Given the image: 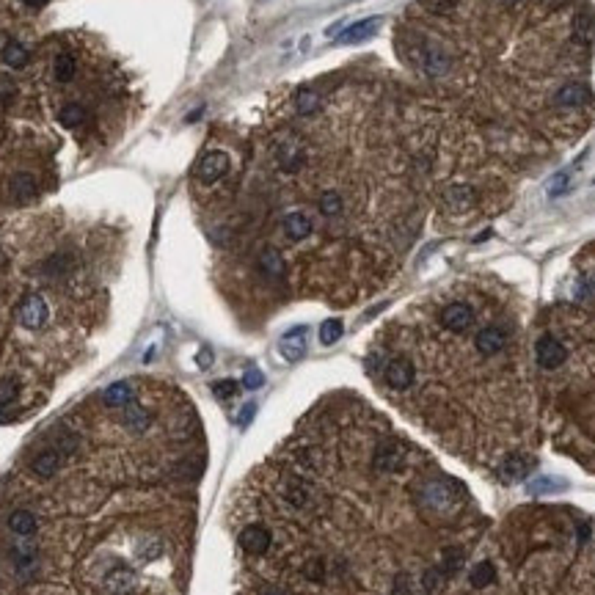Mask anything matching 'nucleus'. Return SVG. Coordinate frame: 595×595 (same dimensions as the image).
I'll list each match as a JSON object with an SVG mask.
<instances>
[{
    "instance_id": "obj_1",
    "label": "nucleus",
    "mask_w": 595,
    "mask_h": 595,
    "mask_svg": "<svg viewBox=\"0 0 595 595\" xmlns=\"http://www.w3.org/2000/svg\"><path fill=\"white\" fill-rule=\"evenodd\" d=\"M565 358H568V350H565V345L559 339H554L551 334H546V336L537 339V345H535V361H537L540 369H559L565 364Z\"/></svg>"
},
{
    "instance_id": "obj_2",
    "label": "nucleus",
    "mask_w": 595,
    "mask_h": 595,
    "mask_svg": "<svg viewBox=\"0 0 595 595\" xmlns=\"http://www.w3.org/2000/svg\"><path fill=\"white\" fill-rule=\"evenodd\" d=\"M383 377H386V383L391 386V388H397V391H406L414 380H417V366L411 364V358H391L386 366H383Z\"/></svg>"
},
{
    "instance_id": "obj_3",
    "label": "nucleus",
    "mask_w": 595,
    "mask_h": 595,
    "mask_svg": "<svg viewBox=\"0 0 595 595\" xmlns=\"http://www.w3.org/2000/svg\"><path fill=\"white\" fill-rule=\"evenodd\" d=\"M226 171H229V154L226 152H207L202 157V163H198V168H196V176L205 185H213V182L224 179Z\"/></svg>"
},
{
    "instance_id": "obj_4",
    "label": "nucleus",
    "mask_w": 595,
    "mask_h": 595,
    "mask_svg": "<svg viewBox=\"0 0 595 595\" xmlns=\"http://www.w3.org/2000/svg\"><path fill=\"white\" fill-rule=\"evenodd\" d=\"M441 325H444L447 331H452V334L469 331V328L474 325V312H471V306L463 303V301H455V303L444 306V312H441Z\"/></svg>"
},
{
    "instance_id": "obj_5",
    "label": "nucleus",
    "mask_w": 595,
    "mask_h": 595,
    "mask_svg": "<svg viewBox=\"0 0 595 595\" xmlns=\"http://www.w3.org/2000/svg\"><path fill=\"white\" fill-rule=\"evenodd\" d=\"M474 347L480 355H499L507 347V334L499 325H485L474 336Z\"/></svg>"
},
{
    "instance_id": "obj_6",
    "label": "nucleus",
    "mask_w": 595,
    "mask_h": 595,
    "mask_svg": "<svg viewBox=\"0 0 595 595\" xmlns=\"http://www.w3.org/2000/svg\"><path fill=\"white\" fill-rule=\"evenodd\" d=\"M270 543H273L270 529L262 526V524H248V526L240 532V548H243L246 554L259 557V554H265V551L270 548Z\"/></svg>"
},
{
    "instance_id": "obj_7",
    "label": "nucleus",
    "mask_w": 595,
    "mask_h": 595,
    "mask_svg": "<svg viewBox=\"0 0 595 595\" xmlns=\"http://www.w3.org/2000/svg\"><path fill=\"white\" fill-rule=\"evenodd\" d=\"M47 303H45V298L42 295H28L23 303H20V323L25 325V328H31V331H36V328H42L45 323H47Z\"/></svg>"
},
{
    "instance_id": "obj_8",
    "label": "nucleus",
    "mask_w": 595,
    "mask_h": 595,
    "mask_svg": "<svg viewBox=\"0 0 595 595\" xmlns=\"http://www.w3.org/2000/svg\"><path fill=\"white\" fill-rule=\"evenodd\" d=\"M455 499H458V493H455L450 485H444V482H428V485L422 488V502H425V507H430V510L444 513V510H450V507L455 504Z\"/></svg>"
},
{
    "instance_id": "obj_9",
    "label": "nucleus",
    "mask_w": 595,
    "mask_h": 595,
    "mask_svg": "<svg viewBox=\"0 0 595 595\" xmlns=\"http://www.w3.org/2000/svg\"><path fill=\"white\" fill-rule=\"evenodd\" d=\"M403 460H406V452H403L400 444H394V441H383L375 450V458H372L377 471H397L403 466Z\"/></svg>"
},
{
    "instance_id": "obj_10",
    "label": "nucleus",
    "mask_w": 595,
    "mask_h": 595,
    "mask_svg": "<svg viewBox=\"0 0 595 595\" xmlns=\"http://www.w3.org/2000/svg\"><path fill=\"white\" fill-rule=\"evenodd\" d=\"M135 590V573L127 565H116L113 570L105 573V592L110 595H127Z\"/></svg>"
},
{
    "instance_id": "obj_11",
    "label": "nucleus",
    "mask_w": 595,
    "mask_h": 595,
    "mask_svg": "<svg viewBox=\"0 0 595 595\" xmlns=\"http://www.w3.org/2000/svg\"><path fill=\"white\" fill-rule=\"evenodd\" d=\"M590 102V89L584 83H565L554 91V105L557 108H579Z\"/></svg>"
},
{
    "instance_id": "obj_12",
    "label": "nucleus",
    "mask_w": 595,
    "mask_h": 595,
    "mask_svg": "<svg viewBox=\"0 0 595 595\" xmlns=\"http://www.w3.org/2000/svg\"><path fill=\"white\" fill-rule=\"evenodd\" d=\"M444 198H447V207L452 213H466L469 207H474L477 202V193L471 185H450L444 190Z\"/></svg>"
},
{
    "instance_id": "obj_13",
    "label": "nucleus",
    "mask_w": 595,
    "mask_h": 595,
    "mask_svg": "<svg viewBox=\"0 0 595 595\" xmlns=\"http://www.w3.org/2000/svg\"><path fill=\"white\" fill-rule=\"evenodd\" d=\"M61 463H64V455H61L58 450H45V452H39V455L31 460V471H34L36 477H42V480H50V477L58 474Z\"/></svg>"
},
{
    "instance_id": "obj_14",
    "label": "nucleus",
    "mask_w": 595,
    "mask_h": 595,
    "mask_svg": "<svg viewBox=\"0 0 595 595\" xmlns=\"http://www.w3.org/2000/svg\"><path fill=\"white\" fill-rule=\"evenodd\" d=\"M9 193L17 205H28L36 198V179L31 174H14L9 182Z\"/></svg>"
},
{
    "instance_id": "obj_15",
    "label": "nucleus",
    "mask_w": 595,
    "mask_h": 595,
    "mask_svg": "<svg viewBox=\"0 0 595 595\" xmlns=\"http://www.w3.org/2000/svg\"><path fill=\"white\" fill-rule=\"evenodd\" d=\"M279 350H281V355H284L287 361H298V358L306 353V328H292V331H287L284 339H281V345H279Z\"/></svg>"
},
{
    "instance_id": "obj_16",
    "label": "nucleus",
    "mask_w": 595,
    "mask_h": 595,
    "mask_svg": "<svg viewBox=\"0 0 595 595\" xmlns=\"http://www.w3.org/2000/svg\"><path fill=\"white\" fill-rule=\"evenodd\" d=\"M529 471H532V460L524 458V455H510V458L502 463V469H499L502 480H507V482H518V480H524Z\"/></svg>"
},
{
    "instance_id": "obj_17",
    "label": "nucleus",
    "mask_w": 595,
    "mask_h": 595,
    "mask_svg": "<svg viewBox=\"0 0 595 595\" xmlns=\"http://www.w3.org/2000/svg\"><path fill=\"white\" fill-rule=\"evenodd\" d=\"M284 232H287V237L290 240H306L309 235H312V218L306 215V213H290L287 218H284Z\"/></svg>"
},
{
    "instance_id": "obj_18",
    "label": "nucleus",
    "mask_w": 595,
    "mask_h": 595,
    "mask_svg": "<svg viewBox=\"0 0 595 595\" xmlns=\"http://www.w3.org/2000/svg\"><path fill=\"white\" fill-rule=\"evenodd\" d=\"M380 28V20L377 17H369V20H361V23H355V25H350L342 36H339V42H345V45H353V42H364V39H369L375 31Z\"/></svg>"
},
{
    "instance_id": "obj_19",
    "label": "nucleus",
    "mask_w": 595,
    "mask_h": 595,
    "mask_svg": "<svg viewBox=\"0 0 595 595\" xmlns=\"http://www.w3.org/2000/svg\"><path fill=\"white\" fill-rule=\"evenodd\" d=\"M9 529H12L14 535H20V537H31V535L36 532V518H34V513H28V510H14V513L9 515Z\"/></svg>"
},
{
    "instance_id": "obj_20",
    "label": "nucleus",
    "mask_w": 595,
    "mask_h": 595,
    "mask_svg": "<svg viewBox=\"0 0 595 595\" xmlns=\"http://www.w3.org/2000/svg\"><path fill=\"white\" fill-rule=\"evenodd\" d=\"M132 403V386L130 383H113V386H108V391H105V406H110V408H124V406H130Z\"/></svg>"
},
{
    "instance_id": "obj_21",
    "label": "nucleus",
    "mask_w": 595,
    "mask_h": 595,
    "mask_svg": "<svg viewBox=\"0 0 595 595\" xmlns=\"http://www.w3.org/2000/svg\"><path fill=\"white\" fill-rule=\"evenodd\" d=\"M259 268L268 273V276H273V279H281L284 276V257H281V251L279 248H265L262 254H259Z\"/></svg>"
},
{
    "instance_id": "obj_22",
    "label": "nucleus",
    "mask_w": 595,
    "mask_h": 595,
    "mask_svg": "<svg viewBox=\"0 0 595 595\" xmlns=\"http://www.w3.org/2000/svg\"><path fill=\"white\" fill-rule=\"evenodd\" d=\"M149 414L141 408V406H135V403H130V406H124V428H130L132 433H143L146 428H149Z\"/></svg>"
},
{
    "instance_id": "obj_23",
    "label": "nucleus",
    "mask_w": 595,
    "mask_h": 595,
    "mask_svg": "<svg viewBox=\"0 0 595 595\" xmlns=\"http://www.w3.org/2000/svg\"><path fill=\"white\" fill-rule=\"evenodd\" d=\"M469 581H471V587H477V590H482V587H488V584H493L496 581V568L485 559V562H477L474 568H471V576H469Z\"/></svg>"
},
{
    "instance_id": "obj_24",
    "label": "nucleus",
    "mask_w": 595,
    "mask_h": 595,
    "mask_svg": "<svg viewBox=\"0 0 595 595\" xmlns=\"http://www.w3.org/2000/svg\"><path fill=\"white\" fill-rule=\"evenodd\" d=\"M317 207H320V213H323L325 218H334V215H339V213H342L345 202H342V196H339L336 190H325V193L320 196Z\"/></svg>"
},
{
    "instance_id": "obj_25",
    "label": "nucleus",
    "mask_w": 595,
    "mask_h": 595,
    "mask_svg": "<svg viewBox=\"0 0 595 595\" xmlns=\"http://www.w3.org/2000/svg\"><path fill=\"white\" fill-rule=\"evenodd\" d=\"M20 394V380L17 377H3L0 380V417H3V408H9Z\"/></svg>"
},
{
    "instance_id": "obj_26",
    "label": "nucleus",
    "mask_w": 595,
    "mask_h": 595,
    "mask_svg": "<svg viewBox=\"0 0 595 595\" xmlns=\"http://www.w3.org/2000/svg\"><path fill=\"white\" fill-rule=\"evenodd\" d=\"M573 36L576 39H581V42H590L592 36H595V23H592V17L590 14H576L573 17Z\"/></svg>"
},
{
    "instance_id": "obj_27",
    "label": "nucleus",
    "mask_w": 595,
    "mask_h": 595,
    "mask_svg": "<svg viewBox=\"0 0 595 595\" xmlns=\"http://www.w3.org/2000/svg\"><path fill=\"white\" fill-rule=\"evenodd\" d=\"M284 496H287V502L292 507H303L309 502V488L303 482H298V480H290L287 488H284Z\"/></svg>"
},
{
    "instance_id": "obj_28",
    "label": "nucleus",
    "mask_w": 595,
    "mask_h": 595,
    "mask_svg": "<svg viewBox=\"0 0 595 595\" xmlns=\"http://www.w3.org/2000/svg\"><path fill=\"white\" fill-rule=\"evenodd\" d=\"M83 119H86V110H83V105H64L61 110H58V121L64 124V127H78V124H83Z\"/></svg>"
},
{
    "instance_id": "obj_29",
    "label": "nucleus",
    "mask_w": 595,
    "mask_h": 595,
    "mask_svg": "<svg viewBox=\"0 0 595 595\" xmlns=\"http://www.w3.org/2000/svg\"><path fill=\"white\" fill-rule=\"evenodd\" d=\"M3 61L9 64V67H25L28 64V50L23 47V45H17V42H9L6 45V50H3Z\"/></svg>"
},
{
    "instance_id": "obj_30",
    "label": "nucleus",
    "mask_w": 595,
    "mask_h": 595,
    "mask_svg": "<svg viewBox=\"0 0 595 595\" xmlns=\"http://www.w3.org/2000/svg\"><path fill=\"white\" fill-rule=\"evenodd\" d=\"M342 331H345L342 320H325V323L320 325V342H323V345H334V342L342 339Z\"/></svg>"
},
{
    "instance_id": "obj_31",
    "label": "nucleus",
    "mask_w": 595,
    "mask_h": 595,
    "mask_svg": "<svg viewBox=\"0 0 595 595\" xmlns=\"http://www.w3.org/2000/svg\"><path fill=\"white\" fill-rule=\"evenodd\" d=\"M75 69H78V64H75L72 56H58L56 58V78H58V83H69L75 78Z\"/></svg>"
},
{
    "instance_id": "obj_32",
    "label": "nucleus",
    "mask_w": 595,
    "mask_h": 595,
    "mask_svg": "<svg viewBox=\"0 0 595 595\" xmlns=\"http://www.w3.org/2000/svg\"><path fill=\"white\" fill-rule=\"evenodd\" d=\"M295 105H298V113H314L320 108V97H317V91L303 89V91H298Z\"/></svg>"
},
{
    "instance_id": "obj_33",
    "label": "nucleus",
    "mask_w": 595,
    "mask_h": 595,
    "mask_svg": "<svg viewBox=\"0 0 595 595\" xmlns=\"http://www.w3.org/2000/svg\"><path fill=\"white\" fill-rule=\"evenodd\" d=\"M422 584H425V590H428L430 595H436V592L441 590V584H444V570H439V568H430V570H425V576H422Z\"/></svg>"
},
{
    "instance_id": "obj_34",
    "label": "nucleus",
    "mask_w": 595,
    "mask_h": 595,
    "mask_svg": "<svg viewBox=\"0 0 595 595\" xmlns=\"http://www.w3.org/2000/svg\"><path fill=\"white\" fill-rule=\"evenodd\" d=\"M458 0H422V6L430 12V14H450L455 9Z\"/></svg>"
},
{
    "instance_id": "obj_35",
    "label": "nucleus",
    "mask_w": 595,
    "mask_h": 595,
    "mask_svg": "<svg viewBox=\"0 0 595 595\" xmlns=\"http://www.w3.org/2000/svg\"><path fill=\"white\" fill-rule=\"evenodd\" d=\"M160 551H163V546H160L157 537L141 540V546H138V557H141V559H154V557H160Z\"/></svg>"
},
{
    "instance_id": "obj_36",
    "label": "nucleus",
    "mask_w": 595,
    "mask_h": 595,
    "mask_svg": "<svg viewBox=\"0 0 595 595\" xmlns=\"http://www.w3.org/2000/svg\"><path fill=\"white\" fill-rule=\"evenodd\" d=\"M460 562H463V554L458 548H447L444 551V573H455L460 568Z\"/></svg>"
},
{
    "instance_id": "obj_37",
    "label": "nucleus",
    "mask_w": 595,
    "mask_h": 595,
    "mask_svg": "<svg viewBox=\"0 0 595 595\" xmlns=\"http://www.w3.org/2000/svg\"><path fill=\"white\" fill-rule=\"evenodd\" d=\"M213 391L226 400V397L237 394V383H235V380H218V383H213Z\"/></svg>"
},
{
    "instance_id": "obj_38",
    "label": "nucleus",
    "mask_w": 595,
    "mask_h": 595,
    "mask_svg": "<svg viewBox=\"0 0 595 595\" xmlns=\"http://www.w3.org/2000/svg\"><path fill=\"white\" fill-rule=\"evenodd\" d=\"M265 383V375L259 372V369H248L246 375H243V386L246 388H259Z\"/></svg>"
},
{
    "instance_id": "obj_39",
    "label": "nucleus",
    "mask_w": 595,
    "mask_h": 595,
    "mask_svg": "<svg viewBox=\"0 0 595 595\" xmlns=\"http://www.w3.org/2000/svg\"><path fill=\"white\" fill-rule=\"evenodd\" d=\"M323 576H325L323 562H320V559H312V562L306 565V579H312V581H323Z\"/></svg>"
},
{
    "instance_id": "obj_40",
    "label": "nucleus",
    "mask_w": 595,
    "mask_h": 595,
    "mask_svg": "<svg viewBox=\"0 0 595 595\" xmlns=\"http://www.w3.org/2000/svg\"><path fill=\"white\" fill-rule=\"evenodd\" d=\"M391 595H414V592H411V587H408V576H406V573H400V576L394 579Z\"/></svg>"
},
{
    "instance_id": "obj_41",
    "label": "nucleus",
    "mask_w": 595,
    "mask_h": 595,
    "mask_svg": "<svg viewBox=\"0 0 595 595\" xmlns=\"http://www.w3.org/2000/svg\"><path fill=\"white\" fill-rule=\"evenodd\" d=\"M565 187H568V174H559V176H554V182L548 185V193H551V196H559Z\"/></svg>"
},
{
    "instance_id": "obj_42",
    "label": "nucleus",
    "mask_w": 595,
    "mask_h": 595,
    "mask_svg": "<svg viewBox=\"0 0 595 595\" xmlns=\"http://www.w3.org/2000/svg\"><path fill=\"white\" fill-rule=\"evenodd\" d=\"M251 417H254V406H248V408H243V414H240V422L246 425V422H248Z\"/></svg>"
},
{
    "instance_id": "obj_43",
    "label": "nucleus",
    "mask_w": 595,
    "mask_h": 595,
    "mask_svg": "<svg viewBox=\"0 0 595 595\" xmlns=\"http://www.w3.org/2000/svg\"><path fill=\"white\" fill-rule=\"evenodd\" d=\"M23 3H25V6H31V9H39V6H45V3H47V0H23Z\"/></svg>"
},
{
    "instance_id": "obj_44",
    "label": "nucleus",
    "mask_w": 595,
    "mask_h": 595,
    "mask_svg": "<svg viewBox=\"0 0 595 595\" xmlns=\"http://www.w3.org/2000/svg\"><path fill=\"white\" fill-rule=\"evenodd\" d=\"M198 364H202V366L210 364V353H207V350H205V353H198Z\"/></svg>"
},
{
    "instance_id": "obj_45",
    "label": "nucleus",
    "mask_w": 595,
    "mask_h": 595,
    "mask_svg": "<svg viewBox=\"0 0 595 595\" xmlns=\"http://www.w3.org/2000/svg\"><path fill=\"white\" fill-rule=\"evenodd\" d=\"M268 595H279V592H268Z\"/></svg>"
}]
</instances>
